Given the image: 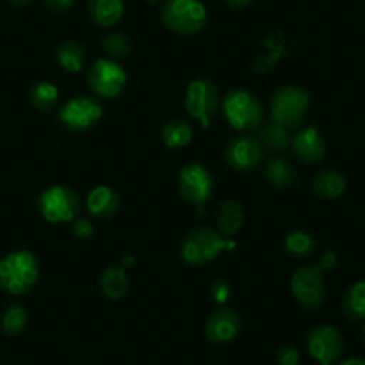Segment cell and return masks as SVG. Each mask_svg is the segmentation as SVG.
<instances>
[{
  "instance_id": "cell-9",
  "label": "cell",
  "mask_w": 365,
  "mask_h": 365,
  "mask_svg": "<svg viewBox=\"0 0 365 365\" xmlns=\"http://www.w3.org/2000/svg\"><path fill=\"white\" fill-rule=\"evenodd\" d=\"M178 192L182 198L203 214V205L209 202L214 192V177L203 164H187L178 173Z\"/></svg>"
},
{
  "instance_id": "cell-33",
  "label": "cell",
  "mask_w": 365,
  "mask_h": 365,
  "mask_svg": "<svg viewBox=\"0 0 365 365\" xmlns=\"http://www.w3.org/2000/svg\"><path fill=\"white\" fill-rule=\"evenodd\" d=\"M43 6L50 11H56V13H64V11H70L73 7L75 0H41Z\"/></svg>"
},
{
  "instance_id": "cell-25",
  "label": "cell",
  "mask_w": 365,
  "mask_h": 365,
  "mask_svg": "<svg viewBox=\"0 0 365 365\" xmlns=\"http://www.w3.org/2000/svg\"><path fill=\"white\" fill-rule=\"evenodd\" d=\"M285 252L296 259H307L314 255L317 250V241L310 232L307 230H292L284 239Z\"/></svg>"
},
{
  "instance_id": "cell-26",
  "label": "cell",
  "mask_w": 365,
  "mask_h": 365,
  "mask_svg": "<svg viewBox=\"0 0 365 365\" xmlns=\"http://www.w3.org/2000/svg\"><path fill=\"white\" fill-rule=\"evenodd\" d=\"M160 138H163L164 146H168V148H184L191 143L192 127L184 120H171L163 127Z\"/></svg>"
},
{
  "instance_id": "cell-35",
  "label": "cell",
  "mask_w": 365,
  "mask_h": 365,
  "mask_svg": "<svg viewBox=\"0 0 365 365\" xmlns=\"http://www.w3.org/2000/svg\"><path fill=\"white\" fill-rule=\"evenodd\" d=\"M223 2L227 4V6L234 7V9H241V7L248 6V4L252 2V0H223Z\"/></svg>"
},
{
  "instance_id": "cell-27",
  "label": "cell",
  "mask_w": 365,
  "mask_h": 365,
  "mask_svg": "<svg viewBox=\"0 0 365 365\" xmlns=\"http://www.w3.org/2000/svg\"><path fill=\"white\" fill-rule=\"evenodd\" d=\"M59 98V89L48 81H39L31 89V102L41 113H50Z\"/></svg>"
},
{
  "instance_id": "cell-32",
  "label": "cell",
  "mask_w": 365,
  "mask_h": 365,
  "mask_svg": "<svg viewBox=\"0 0 365 365\" xmlns=\"http://www.w3.org/2000/svg\"><path fill=\"white\" fill-rule=\"evenodd\" d=\"M73 235L77 239H82V241H86V239L91 237L93 234H95V227H93V223L89 220H86V217H75L73 220Z\"/></svg>"
},
{
  "instance_id": "cell-7",
  "label": "cell",
  "mask_w": 365,
  "mask_h": 365,
  "mask_svg": "<svg viewBox=\"0 0 365 365\" xmlns=\"http://www.w3.org/2000/svg\"><path fill=\"white\" fill-rule=\"evenodd\" d=\"M220 91L209 78H195L185 89L184 107L187 114L202 123L203 128L210 127V120L220 109Z\"/></svg>"
},
{
  "instance_id": "cell-3",
  "label": "cell",
  "mask_w": 365,
  "mask_h": 365,
  "mask_svg": "<svg viewBox=\"0 0 365 365\" xmlns=\"http://www.w3.org/2000/svg\"><path fill=\"white\" fill-rule=\"evenodd\" d=\"M221 107H223V116L227 123L239 132L255 130L264 123V116H266L259 96L253 95L248 89H234L227 93Z\"/></svg>"
},
{
  "instance_id": "cell-13",
  "label": "cell",
  "mask_w": 365,
  "mask_h": 365,
  "mask_svg": "<svg viewBox=\"0 0 365 365\" xmlns=\"http://www.w3.org/2000/svg\"><path fill=\"white\" fill-rule=\"evenodd\" d=\"M307 349L317 364H335L344 351V339L341 331L330 324H321L310 330Z\"/></svg>"
},
{
  "instance_id": "cell-10",
  "label": "cell",
  "mask_w": 365,
  "mask_h": 365,
  "mask_svg": "<svg viewBox=\"0 0 365 365\" xmlns=\"http://www.w3.org/2000/svg\"><path fill=\"white\" fill-rule=\"evenodd\" d=\"M102 118V103L91 95H75L61 107L57 120L70 132H88Z\"/></svg>"
},
{
  "instance_id": "cell-12",
  "label": "cell",
  "mask_w": 365,
  "mask_h": 365,
  "mask_svg": "<svg viewBox=\"0 0 365 365\" xmlns=\"http://www.w3.org/2000/svg\"><path fill=\"white\" fill-rule=\"evenodd\" d=\"M264 152H266V148L259 141V138L239 135L225 146L223 159L230 170L246 173V171H253L262 164Z\"/></svg>"
},
{
  "instance_id": "cell-22",
  "label": "cell",
  "mask_w": 365,
  "mask_h": 365,
  "mask_svg": "<svg viewBox=\"0 0 365 365\" xmlns=\"http://www.w3.org/2000/svg\"><path fill=\"white\" fill-rule=\"evenodd\" d=\"M100 289L107 299H121L128 292L127 271L121 266H110L100 277Z\"/></svg>"
},
{
  "instance_id": "cell-36",
  "label": "cell",
  "mask_w": 365,
  "mask_h": 365,
  "mask_svg": "<svg viewBox=\"0 0 365 365\" xmlns=\"http://www.w3.org/2000/svg\"><path fill=\"white\" fill-rule=\"evenodd\" d=\"M339 365H365V360L359 359V356H351V359L342 360V362Z\"/></svg>"
},
{
  "instance_id": "cell-39",
  "label": "cell",
  "mask_w": 365,
  "mask_h": 365,
  "mask_svg": "<svg viewBox=\"0 0 365 365\" xmlns=\"http://www.w3.org/2000/svg\"><path fill=\"white\" fill-rule=\"evenodd\" d=\"M360 337H362V342L365 344V324L362 327V331H360Z\"/></svg>"
},
{
  "instance_id": "cell-29",
  "label": "cell",
  "mask_w": 365,
  "mask_h": 365,
  "mask_svg": "<svg viewBox=\"0 0 365 365\" xmlns=\"http://www.w3.org/2000/svg\"><path fill=\"white\" fill-rule=\"evenodd\" d=\"M27 324V312L21 305H9L6 312L2 314V330L4 334L14 337V335L21 334Z\"/></svg>"
},
{
  "instance_id": "cell-19",
  "label": "cell",
  "mask_w": 365,
  "mask_h": 365,
  "mask_svg": "<svg viewBox=\"0 0 365 365\" xmlns=\"http://www.w3.org/2000/svg\"><path fill=\"white\" fill-rule=\"evenodd\" d=\"M310 191L321 200L339 198L346 191L344 175L335 170L319 171V173L314 175L312 182H310Z\"/></svg>"
},
{
  "instance_id": "cell-20",
  "label": "cell",
  "mask_w": 365,
  "mask_h": 365,
  "mask_svg": "<svg viewBox=\"0 0 365 365\" xmlns=\"http://www.w3.org/2000/svg\"><path fill=\"white\" fill-rule=\"evenodd\" d=\"M89 16L100 27H113L121 20L125 13L123 0H89Z\"/></svg>"
},
{
  "instance_id": "cell-40",
  "label": "cell",
  "mask_w": 365,
  "mask_h": 365,
  "mask_svg": "<svg viewBox=\"0 0 365 365\" xmlns=\"http://www.w3.org/2000/svg\"><path fill=\"white\" fill-rule=\"evenodd\" d=\"M146 2H152V4H157V2H160V0H146Z\"/></svg>"
},
{
  "instance_id": "cell-14",
  "label": "cell",
  "mask_w": 365,
  "mask_h": 365,
  "mask_svg": "<svg viewBox=\"0 0 365 365\" xmlns=\"http://www.w3.org/2000/svg\"><path fill=\"white\" fill-rule=\"evenodd\" d=\"M239 331H241V319L234 309L221 305L207 317L205 337L212 344H228V342L235 341Z\"/></svg>"
},
{
  "instance_id": "cell-6",
  "label": "cell",
  "mask_w": 365,
  "mask_h": 365,
  "mask_svg": "<svg viewBox=\"0 0 365 365\" xmlns=\"http://www.w3.org/2000/svg\"><path fill=\"white\" fill-rule=\"evenodd\" d=\"M82 209L81 196L66 185H52L38 198V210L50 225L70 223L78 217Z\"/></svg>"
},
{
  "instance_id": "cell-18",
  "label": "cell",
  "mask_w": 365,
  "mask_h": 365,
  "mask_svg": "<svg viewBox=\"0 0 365 365\" xmlns=\"http://www.w3.org/2000/svg\"><path fill=\"white\" fill-rule=\"evenodd\" d=\"M217 232L225 237H232L237 234L245 225V209L234 198H227L220 203L216 212Z\"/></svg>"
},
{
  "instance_id": "cell-38",
  "label": "cell",
  "mask_w": 365,
  "mask_h": 365,
  "mask_svg": "<svg viewBox=\"0 0 365 365\" xmlns=\"http://www.w3.org/2000/svg\"><path fill=\"white\" fill-rule=\"evenodd\" d=\"M9 2L13 4V6H16V7H25V6H29L32 0H9Z\"/></svg>"
},
{
  "instance_id": "cell-8",
  "label": "cell",
  "mask_w": 365,
  "mask_h": 365,
  "mask_svg": "<svg viewBox=\"0 0 365 365\" xmlns=\"http://www.w3.org/2000/svg\"><path fill=\"white\" fill-rule=\"evenodd\" d=\"M127 71L118 61L100 57L88 71V86L100 98H118L127 86Z\"/></svg>"
},
{
  "instance_id": "cell-34",
  "label": "cell",
  "mask_w": 365,
  "mask_h": 365,
  "mask_svg": "<svg viewBox=\"0 0 365 365\" xmlns=\"http://www.w3.org/2000/svg\"><path fill=\"white\" fill-rule=\"evenodd\" d=\"M337 264H339L337 253L327 252V253H323V257H321L319 266H317V267H319L321 271H331V269H335V267H337Z\"/></svg>"
},
{
  "instance_id": "cell-21",
  "label": "cell",
  "mask_w": 365,
  "mask_h": 365,
  "mask_svg": "<svg viewBox=\"0 0 365 365\" xmlns=\"http://www.w3.org/2000/svg\"><path fill=\"white\" fill-rule=\"evenodd\" d=\"M342 312L351 323L365 321V280H359L348 287L342 298Z\"/></svg>"
},
{
  "instance_id": "cell-30",
  "label": "cell",
  "mask_w": 365,
  "mask_h": 365,
  "mask_svg": "<svg viewBox=\"0 0 365 365\" xmlns=\"http://www.w3.org/2000/svg\"><path fill=\"white\" fill-rule=\"evenodd\" d=\"M209 294H210V299H212L216 305H220V307L225 305V303L232 298L230 282L225 280V278H216V280L210 284Z\"/></svg>"
},
{
  "instance_id": "cell-37",
  "label": "cell",
  "mask_w": 365,
  "mask_h": 365,
  "mask_svg": "<svg viewBox=\"0 0 365 365\" xmlns=\"http://www.w3.org/2000/svg\"><path fill=\"white\" fill-rule=\"evenodd\" d=\"M135 264V259L132 255H125L123 259H121V264L120 266L123 267V269H128V267H132Z\"/></svg>"
},
{
  "instance_id": "cell-1",
  "label": "cell",
  "mask_w": 365,
  "mask_h": 365,
  "mask_svg": "<svg viewBox=\"0 0 365 365\" xmlns=\"http://www.w3.org/2000/svg\"><path fill=\"white\" fill-rule=\"evenodd\" d=\"M41 266L29 250H16L0 259V291L9 296H24L38 284Z\"/></svg>"
},
{
  "instance_id": "cell-24",
  "label": "cell",
  "mask_w": 365,
  "mask_h": 365,
  "mask_svg": "<svg viewBox=\"0 0 365 365\" xmlns=\"http://www.w3.org/2000/svg\"><path fill=\"white\" fill-rule=\"evenodd\" d=\"M259 128V141L262 143L264 148H269L273 152H282V150L291 146V132L284 125L271 120L269 123H262Z\"/></svg>"
},
{
  "instance_id": "cell-28",
  "label": "cell",
  "mask_w": 365,
  "mask_h": 365,
  "mask_svg": "<svg viewBox=\"0 0 365 365\" xmlns=\"http://www.w3.org/2000/svg\"><path fill=\"white\" fill-rule=\"evenodd\" d=\"M102 48L109 59H125L130 53V39L121 32H109L103 36Z\"/></svg>"
},
{
  "instance_id": "cell-15",
  "label": "cell",
  "mask_w": 365,
  "mask_h": 365,
  "mask_svg": "<svg viewBox=\"0 0 365 365\" xmlns=\"http://www.w3.org/2000/svg\"><path fill=\"white\" fill-rule=\"evenodd\" d=\"M291 148L305 164H316L327 155V141L316 127L299 128L294 138H291Z\"/></svg>"
},
{
  "instance_id": "cell-41",
  "label": "cell",
  "mask_w": 365,
  "mask_h": 365,
  "mask_svg": "<svg viewBox=\"0 0 365 365\" xmlns=\"http://www.w3.org/2000/svg\"><path fill=\"white\" fill-rule=\"evenodd\" d=\"M319 365H328V364H319Z\"/></svg>"
},
{
  "instance_id": "cell-2",
  "label": "cell",
  "mask_w": 365,
  "mask_h": 365,
  "mask_svg": "<svg viewBox=\"0 0 365 365\" xmlns=\"http://www.w3.org/2000/svg\"><path fill=\"white\" fill-rule=\"evenodd\" d=\"M237 242L232 239H225L220 232L209 227L192 228L180 245V257L187 266L203 267L216 260L221 252L235 250Z\"/></svg>"
},
{
  "instance_id": "cell-16",
  "label": "cell",
  "mask_w": 365,
  "mask_h": 365,
  "mask_svg": "<svg viewBox=\"0 0 365 365\" xmlns=\"http://www.w3.org/2000/svg\"><path fill=\"white\" fill-rule=\"evenodd\" d=\"M120 209V195L109 185H96L86 196V210L96 220H109Z\"/></svg>"
},
{
  "instance_id": "cell-17",
  "label": "cell",
  "mask_w": 365,
  "mask_h": 365,
  "mask_svg": "<svg viewBox=\"0 0 365 365\" xmlns=\"http://www.w3.org/2000/svg\"><path fill=\"white\" fill-rule=\"evenodd\" d=\"M262 175L267 180V184L277 189V191H287V189H291L294 185L296 177H298L292 164L287 159L278 155L267 159V163L262 168Z\"/></svg>"
},
{
  "instance_id": "cell-4",
  "label": "cell",
  "mask_w": 365,
  "mask_h": 365,
  "mask_svg": "<svg viewBox=\"0 0 365 365\" xmlns=\"http://www.w3.org/2000/svg\"><path fill=\"white\" fill-rule=\"evenodd\" d=\"M310 109V95L299 86H282L271 96V120L289 130L302 127Z\"/></svg>"
},
{
  "instance_id": "cell-23",
  "label": "cell",
  "mask_w": 365,
  "mask_h": 365,
  "mask_svg": "<svg viewBox=\"0 0 365 365\" xmlns=\"http://www.w3.org/2000/svg\"><path fill=\"white\" fill-rule=\"evenodd\" d=\"M56 59L59 66L68 73H78L84 68L86 50L77 41H63L56 52Z\"/></svg>"
},
{
  "instance_id": "cell-11",
  "label": "cell",
  "mask_w": 365,
  "mask_h": 365,
  "mask_svg": "<svg viewBox=\"0 0 365 365\" xmlns=\"http://www.w3.org/2000/svg\"><path fill=\"white\" fill-rule=\"evenodd\" d=\"M291 292L303 309H319L327 298L323 271L317 266H303L291 277Z\"/></svg>"
},
{
  "instance_id": "cell-5",
  "label": "cell",
  "mask_w": 365,
  "mask_h": 365,
  "mask_svg": "<svg viewBox=\"0 0 365 365\" xmlns=\"http://www.w3.org/2000/svg\"><path fill=\"white\" fill-rule=\"evenodd\" d=\"M160 20L180 36L198 34L207 24V9L200 0H166L160 7Z\"/></svg>"
},
{
  "instance_id": "cell-31",
  "label": "cell",
  "mask_w": 365,
  "mask_h": 365,
  "mask_svg": "<svg viewBox=\"0 0 365 365\" xmlns=\"http://www.w3.org/2000/svg\"><path fill=\"white\" fill-rule=\"evenodd\" d=\"M299 351L294 346H282L277 351V364L278 365H298Z\"/></svg>"
}]
</instances>
